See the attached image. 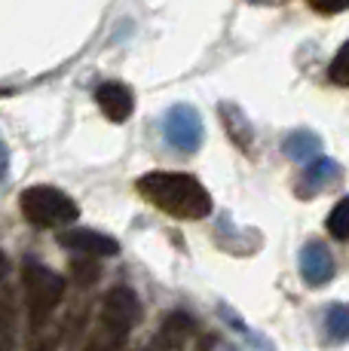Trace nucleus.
<instances>
[{
	"label": "nucleus",
	"mask_w": 349,
	"mask_h": 351,
	"mask_svg": "<svg viewBox=\"0 0 349 351\" xmlns=\"http://www.w3.org/2000/svg\"><path fill=\"white\" fill-rule=\"evenodd\" d=\"M135 190L159 211L172 214L178 220H203L212 214V195L190 174L178 171H150L138 178Z\"/></svg>",
	"instance_id": "nucleus-1"
},
{
	"label": "nucleus",
	"mask_w": 349,
	"mask_h": 351,
	"mask_svg": "<svg viewBox=\"0 0 349 351\" xmlns=\"http://www.w3.org/2000/svg\"><path fill=\"white\" fill-rule=\"evenodd\" d=\"M22 287H25V302H28L31 315V330H40L49 324V315L65 296V278L56 275L52 269L40 266L37 260H25L22 266Z\"/></svg>",
	"instance_id": "nucleus-2"
},
{
	"label": "nucleus",
	"mask_w": 349,
	"mask_h": 351,
	"mask_svg": "<svg viewBox=\"0 0 349 351\" xmlns=\"http://www.w3.org/2000/svg\"><path fill=\"white\" fill-rule=\"evenodd\" d=\"M19 205H22V214L28 217V223L43 229L68 226L80 217L77 202L68 193L56 190V186H31V190L22 193Z\"/></svg>",
	"instance_id": "nucleus-3"
},
{
	"label": "nucleus",
	"mask_w": 349,
	"mask_h": 351,
	"mask_svg": "<svg viewBox=\"0 0 349 351\" xmlns=\"http://www.w3.org/2000/svg\"><path fill=\"white\" fill-rule=\"evenodd\" d=\"M163 132L178 153H196L203 144V117L190 104H174L163 119Z\"/></svg>",
	"instance_id": "nucleus-4"
},
{
	"label": "nucleus",
	"mask_w": 349,
	"mask_h": 351,
	"mask_svg": "<svg viewBox=\"0 0 349 351\" xmlns=\"http://www.w3.org/2000/svg\"><path fill=\"white\" fill-rule=\"evenodd\" d=\"M102 321L107 327H113L117 333L129 336V330L141 321V302L132 287H113L107 290L102 302Z\"/></svg>",
	"instance_id": "nucleus-5"
},
{
	"label": "nucleus",
	"mask_w": 349,
	"mask_h": 351,
	"mask_svg": "<svg viewBox=\"0 0 349 351\" xmlns=\"http://www.w3.org/2000/svg\"><path fill=\"white\" fill-rule=\"evenodd\" d=\"M58 245L68 247V251L86 254V256H113L120 254L117 239L104 232H95V229H68V232L58 235Z\"/></svg>",
	"instance_id": "nucleus-6"
},
{
	"label": "nucleus",
	"mask_w": 349,
	"mask_h": 351,
	"mask_svg": "<svg viewBox=\"0 0 349 351\" xmlns=\"http://www.w3.org/2000/svg\"><path fill=\"white\" fill-rule=\"evenodd\" d=\"M190 336H193V318L187 312H172L169 318L159 324L153 342L141 351H181Z\"/></svg>",
	"instance_id": "nucleus-7"
},
{
	"label": "nucleus",
	"mask_w": 349,
	"mask_h": 351,
	"mask_svg": "<svg viewBox=\"0 0 349 351\" xmlns=\"http://www.w3.org/2000/svg\"><path fill=\"white\" fill-rule=\"evenodd\" d=\"M95 101L102 107V113L111 123H126L135 110V98H132V89L123 83H102L95 92Z\"/></svg>",
	"instance_id": "nucleus-8"
},
{
	"label": "nucleus",
	"mask_w": 349,
	"mask_h": 351,
	"mask_svg": "<svg viewBox=\"0 0 349 351\" xmlns=\"http://www.w3.org/2000/svg\"><path fill=\"white\" fill-rule=\"evenodd\" d=\"M300 272H304V278L310 281V285H325L334 275V260L322 241H310V245L300 251Z\"/></svg>",
	"instance_id": "nucleus-9"
},
{
	"label": "nucleus",
	"mask_w": 349,
	"mask_h": 351,
	"mask_svg": "<svg viewBox=\"0 0 349 351\" xmlns=\"http://www.w3.org/2000/svg\"><path fill=\"white\" fill-rule=\"evenodd\" d=\"M123 346H126V336L117 333L113 327H107L104 321H98V327L92 333H86L74 351H120Z\"/></svg>",
	"instance_id": "nucleus-10"
},
{
	"label": "nucleus",
	"mask_w": 349,
	"mask_h": 351,
	"mask_svg": "<svg viewBox=\"0 0 349 351\" xmlns=\"http://www.w3.org/2000/svg\"><path fill=\"white\" fill-rule=\"evenodd\" d=\"M337 174H340V168L334 159H315L313 165L306 168L304 180H300V195H313L315 190H322L328 180L337 178Z\"/></svg>",
	"instance_id": "nucleus-11"
},
{
	"label": "nucleus",
	"mask_w": 349,
	"mask_h": 351,
	"mask_svg": "<svg viewBox=\"0 0 349 351\" xmlns=\"http://www.w3.org/2000/svg\"><path fill=\"white\" fill-rule=\"evenodd\" d=\"M319 147H322V141L315 138L313 132H294L285 138L282 150H285V156L294 159V162H310V159L319 156Z\"/></svg>",
	"instance_id": "nucleus-12"
},
{
	"label": "nucleus",
	"mask_w": 349,
	"mask_h": 351,
	"mask_svg": "<svg viewBox=\"0 0 349 351\" xmlns=\"http://www.w3.org/2000/svg\"><path fill=\"white\" fill-rule=\"evenodd\" d=\"M221 119H224L233 144H239L243 150H248V147H251V125H248L245 113L239 110V107H233V104H221Z\"/></svg>",
	"instance_id": "nucleus-13"
},
{
	"label": "nucleus",
	"mask_w": 349,
	"mask_h": 351,
	"mask_svg": "<svg viewBox=\"0 0 349 351\" xmlns=\"http://www.w3.org/2000/svg\"><path fill=\"white\" fill-rule=\"evenodd\" d=\"M98 275H102V266H98V256H86V254H80L77 260L71 263V278L77 281L80 287L95 285Z\"/></svg>",
	"instance_id": "nucleus-14"
},
{
	"label": "nucleus",
	"mask_w": 349,
	"mask_h": 351,
	"mask_svg": "<svg viewBox=\"0 0 349 351\" xmlns=\"http://www.w3.org/2000/svg\"><path fill=\"white\" fill-rule=\"evenodd\" d=\"M328 232L337 241H349V195L340 199L337 205H334V211L328 214Z\"/></svg>",
	"instance_id": "nucleus-15"
},
{
	"label": "nucleus",
	"mask_w": 349,
	"mask_h": 351,
	"mask_svg": "<svg viewBox=\"0 0 349 351\" xmlns=\"http://www.w3.org/2000/svg\"><path fill=\"white\" fill-rule=\"evenodd\" d=\"M328 77H331V83L346 86V89H349V40L340 46L337 56H334L331 67H328Z\"/></svg>",
	"instance_id": "nucleus-16"
},
{
	"label": "nucleus",
	"mask_w": 349,
	"mask_h": 351,
	"mask_svg": "<svg viewBox=\"0 0 349 351\" xmlns=\"http://www.w3.org/2000/svg\"><path fill=\"white\" fill-rule=\"evenodd\" d=\"M328 333L334 339H346L349 336V306H334L328 312Z\"/></svg>",
	"instance_id": "nucleus-17"
},
{
	"label": "nucleus",
	"mask_w": 349,
	"mask_h": 351,
	"mask_svg": "<svg viewBox=\"0 0 349 351\" xmlns=\"http://www.w3.org/2000/svg\"><path fill=\"white\" fill-rule=\"evenodd\" d=\"M306 3H310L315 12H322V16H334V12L349 10V0H306Z\"/></svg>",
	"instance_id": "nucleus-18"
},
{
	"label": "nucleus",
	"mask_w": 349,
	"mask_h": 351,
	"mask_svg": "<svg viewBox=\"0 0 349 351\" xmlns=\"http://www.w3.org/2000/svg\"><path fill=\"white\" fill-rule=\"evenodd\" d=\"M6 171H10V150H6V144L0 141V180L6 178Z\"/></svg>",
	"instance_id": "nucleus-19"
},
{
	"label": "nucleus",
	"mask_w": 349,
	"mask_h": 351,
	"mask_svg": "<svg viewBox=\"0 0 349 351\" xmlns=\"http://www.w3.org/2000/svg\"><path fill=\"white\" fill-rule=\"evenodd\" d=\"M6 278H12V263H10V256L0 251V281H6Z\"/></svg>",
	"instance_id": "nucleus-20"
},
{
	"label": "nucleus",
	"mask_w": 349,
	"mask_h": 351,
	"mask_svg": "<svg viewBox=\"0 0 349 351\" xmlns=\"http://www.w3.org/2000/svg\"><path fill=\"white\" fill-rule=\"evenodd\" d=\"M251 3H276V0H251Z\"/></svg>",
	"instance_id": "nucleus-21"
}]
</instances>
